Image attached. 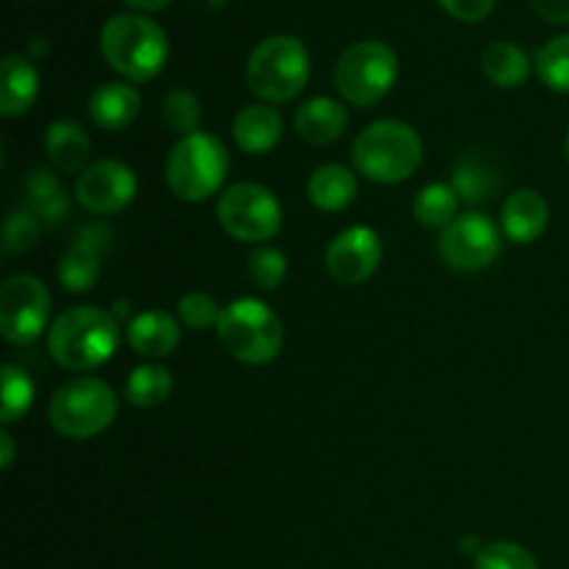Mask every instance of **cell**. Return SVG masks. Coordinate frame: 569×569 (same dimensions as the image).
<instances>
[{"label":"cell","mask_w":569,"mask_h":569,"mask_svg":"<svg viewBox=\"0 0 569 569\" xmlns=\"http://www.w3.org/2000/svg\"><path fill=\"white\" fill-rule=\"evenodd\" d=\"M172 395V376L161 365L133 367L126 381V400L137 409H156L164 406Z\"/></svg>","instance_id":"cell-25"},{"label":"cell","mask_w":569,"mask_h":569,"mask_svg":"<svg viewBox=\"0 0 569 569\" xmlns=\"http://www.w3.org/2000/svg\"><path fill=\"white\" fill-rule=\"evenodd\" d=\"M128 345L137 350L144 359H164L181 342V331H178V320L170 311L150 309L133 317L128 322Z\"/></svg>","instance_id":"cell-15"},{"label":"cell","mask_w":569,"mask_h":569,"mask_svg":"<svg viewBox=\"0 0 569 569\" xmlns=\"http://www.w3.org/2000/svg\"><path fill=\"white\" fill-rule=\"evenodd\" d=\"M478 545V539L476 537H470V539H461V550H472Z\"/></svg>","instance_id":"cell-39"},{"label":"cell","mask_w":569,"mask_h":569,"mask_svg":"<svg viewBox=\"0 0 569 569\" xmlns=\"http://www.w3.org/2000/svg\"><path fill=\"white\" fill-rule=\"evenodd\" d=\"M44 150L61 172H78L89 159V133L76 120H56L44 133Z\"/></svg>","instance_id":"cell-23"},{"label":"cell","mask_w":569,"mask_h":569,"mask_svg":"<svg viewBox=\"0 0 569 569\" xmlns=\"http://www.w3.org/2000/svg\"><path fill=\"white\" fill-rule=\"evenodd\" d=\"M50 320V292L37 276H11L0 287V331L11 345H31Z\"/></svg>","instance_id":"cell-10"},{"label":"cell","mask_w":569,"mask_h":569,"mask_svg":"<svg viewBox=\"0 0 569 569\" xmlns=\"http://www.w3.org/2000/svg\"><path fill=\"white\" fill-rule=\"evenodd\" d=\"M3 378V400H0V420L3 426H14L22 417L28 415L33 403V383L28 378L26 370H20L17 365H3L0 370Z\"/></svg>","instance_id":"cell-27"},{"label":"cell","mask_w":569,"mask_h":569,"mask_svg":"<svg viewBox=\"0 0 569 569\" xmlns=\"http://www.w3.org/2000/svg\"><path fill=\"white\" fill-rule=\"evenodd\" d=\"M126 3L137 11H161V9H167L172 0H126Z\"/></svg>","instance_id":"cell-37"},{"label":"cell","mask_w":569,"mask_h":569,"mask_svg":"<svg viewBox=\"0 0 569 569\" xmlns=\"http://www.w3.org/2000/svg\"><path fill=\"white\" fill-rule=\"evenodd\" d=\"M537 76L553 92L569 94V33L550 39L537 53Z\"/></svg>","instance_id":"cell-29"},{"label":"cell","mask_w":569,"mask_h":569,"mask_svg":"<svg viewBox=\"0 0 569 569\" xmlns=\"http://www.w3.org/2000/svg\"><path fill=\"white\" fill-rule=\"evenodd\" d=\"M217 220L239 242H270L281 231V203L261 183H233L217 198Z\"/></svg>","instance_id":"cell-9"},{"label":"cell","mask_w":569,"mask_h":569,"mask_svg":"<svg viewBox=\"0 0 569 569\" xmlns=\"http://www.w3.org/2000/svg\"><path fill=\"white\" fill-rule=\"evenodd\" d=\"M383 256L381 237L372 228L356 226L339 233L326 250V270L342 287H359L378 270Z\"/></svg>","instance_id":"cell-13"},{"label":"cell","mask_w":569,"mask_h":569,"mask_svg":"<svg viewBox=\"0 0 569 569\" xmlns=\"http://www.w3.org/2000/svg\"><path fill=\"white\" fill-rule=\"evenodd\" d=\"M439 6L461 22H481L492 14L495 0H439Z\"/></svg>","instance_id":"cell-35"},{"label":"cell","mask_w":569,"mask_h":569,"mask_svg":"<svg viewBox=\"0 0 569 569\" xmlns=\"http://www.w3.org/2000/svg\"><path fill=\"white\" fill-rule=\"evenodd\" d=\"M459 192L453 183H431L415 198V220L426 228H448L459 211Z\"/></svg>","instance_id":"cell-26"},{"label":"cell","mask_w":569,"mask_h":569,"mask_svg":"<svg viewBox=\"0 0 569 569\" xmlns=\"http://www.w3.org/2000/svg\"><path fill=\"white\" fill-rule=\"evenodd\" d=\"M161 117H164L167 128L176 133H198L200 120H203V106H200L198 94L189 89H170L161 103Z\"/></svg>","instance_id":"cell-28"},{"label":"cell","mask_w":569,"mask_h":569,"mask_svg":"<svg viewBox=\"0 0 569 569\" xmlns=\"http://www.w3.org/2000/svg\"><path fill=\"white\" fill-rule=\"evenodd\" d=\"M222 309L217 300L206 292H189L178 300V317L192 331H206V328H217Z\"/></svg>","instance_id":"cell-34"},{"label":"cell","mask_w":569,"mask_h":569,"mask_svg":"<svg viewBox=\"0 0 569 569\" xmlns=\"http://www.w3.org/2000/svg\"><path fill=\"white\" fill-rule=\"evenodd\" d=\"M283 137V120L272 106L253 103L244 106L233 120V139L250 156L270 153Z\"/></svg>","instance_id":"cell-18"},{"label":"cell","mask_w":569,"mask_h":569,"mask_svg":"<svg viewBox=\"0 0 569 569\" xmlns=\"http://www.w3.org/2000/svg\"><path fill=\"white\" fill-rule=\"evenodd\" d=\"M217 339L237 361L250 367L270 365L283 348V326L259 298H239L222 309Z\"/></svg>","instance_id":"cell-4"},{"label":"cell","mask_w":569,"mask_h":569,"mask_svg":"<svg viewBox=\"0 0 569 569\" xmlns=\"http://www.w3.org/2000/svg\"><path fill=\"white\" fill-rule=\"evenodd\" d=\"M228 150L211 133H189L167 156V187L187 203H200L220 192L228 176Z\"/></svg>","instance_id":"cell-6"},{"label":"cell","mask_w":569,"mask_h":569,"mask_svg":"<svg viewBox=\"0 0 569 569\" xmlns=\"http://www.w3.org/2000/svg\"><path fill=\"white\" fill-rule=\"evenodd\" d=\"M50 426L67 439H89L103 433L117 417V395L106 381L92 376L61 383L48 406Z\"/></svg>","instance_id":"cell-7"},{"label":"cell","mask_w":569,"mask_h":569,"mask_svg":"<svg viewBox=\"0 0 569 569\" xmlns=\"http://www.w3.org/2000/svg\"><path fill=\"white\" fill-rule=\"evenodd\" d=\"M42 222L31 214L28 209H17L9 214L3 228V256H22L37 244Z\"/></svg>","instance_id":"cell-30"},{"label":"cell","mask_w":569,"mask_h":569,"mask_svg":"<svg viewBox=\"0 0 569 569\" xmlns=\"http://www.w3.org/2000/svg\"><path fill=\"white\" fill-rule=\"evenodd\" d=\"M0 448H3V470H9L11 461H14V439L9 431L0 433Z\"/></svg>","instance_id":"cell-38"},{"label":"cell","mask_w":569,"mask_h":569,"mask_svg":"<svg viewBox=\"0 0 569 569\" xmlns=\"http://www.w3.org/2000/svg\"><path fill=\"white\" fill-rule=\"evenodd\" d=\"M533 11L556 26H569V0H531Z\"/></svg>","instance_id":"cell-36"},{"label":"cell","mask_w":569,"mask_h":569,"mask_svg":"<svg viewBox=\"0 0 569 569\" xmlns=\"http://www.w3.org/2000/svg\"><path fill=\"white\" fill-rule=\"evenodd\" d=\"M353 164L376 183L409 181L422 164V139L409 122L378 120L353 142Z\"/></svg>","instance_id":"cell-3"},{"label":"cell","mask_w":569,"mask_h":569,"mask_svg":"<svg viewBox=\"0 0 569 569\" xmlns=\"http://www.w3.org/2000/svg\"><path fill=\"white\" fill-rule=\"evenodd\" d=\"M565 150H567V159H569V133H567V142H565Z\"/></svg>","instance_id":"cell-40"},{"label":"cell","mask_w":569,"mask_h":569,"mask_svg":"<svg viewBox=\"0 0 569 569\" xmlns=\"http://www.w3.org/2000/svg\"><path fill=\"white\" fill-rule=\"evenodd\" d=\"M100 278V244L94 231L78 237L59 259V283L72 295L94 289Z\"/></svg>","instance_id":"cell-20"},{"label":"cell","mask_w":569,"mask_h":569,"mask_svg":"<svg viewBox=\"0 0 569 569\" xmlns=\"http://www.w3.org/2000/svg\"><path fill=\"white\" fill-rule=\"evenodd\" d=\"M250 92L264 103H289L309 81V53L298 37H267L256 44L244 70Z\"/></svg>","instance_id":"cell-5"},{"label":"cell","mask_w":569,"mask_h":569,"mask_svg":"<svg viewBox=\"0 0 569 569\" xmlns=\"http://www.w3.org/2000/svg\"><path fill=\"white\" fill-rule=\"evenodd\" d=\"M76 198L94 214H117L137 198V176L117 159H100L78 176Z\"/></svg>","instance_id":"cell-12"},{"label":"cell","mask_w":569,"mask_h":569,"mask_svg":"<svg viewBox=\"0 0 569 569\" xmlns=\"http://www.w3.org/2000/svg\"><path fill=\"white\" fill-rule=\"evenodd\" d=\"M500 253V228L478 211L456 217L439 237V259L459 272L487 270Z\"/></svg>","instance_id":"cell-11"},{"label":"cell","mask_w":569,"mask_h":569,"mask_svg":"<svg viewBox=\"0 0 569 569\" xmlns=\"http://www.w3.org/2000/svg\"><path fill=\"white\" fill-rule=\"evenodd\" d=\"M39 92L37 67L20 53H9L0 61V114L6 120L22 117L33 106Z\"/></svg>","instance_id":"cell-16"},{"label":"cell","mask_w":569,"mask_h":569,"mask_svg":"<svg viewBox=\"0 0 569 569\" xmlns=\"http://www.w3.org/2000/svg\"><path fill=\"white\" fill-rule=\"evenodd\" d=\"M248 278L259 289H278L287 278V256L276 248H259L248 259Z\"/></svg>","instance_id":"cell-31"},{"label":"cell","mask_w":569,"mask_h":569,"mask_svg":"<svg viewBox=\"0 0 569 569\" xmlns=\"http://www.w3.org/2000/svg\"><path fill=\"white\" fill-rule=\"evenodd\" d=\"M476 569H539V565L522 545L492 542L476 556Z\"/></svg>","instance_id":"cell-33"},{"label":"cell","mask_w":569,"mask_h":569,"mask_svg":"<svg viewBox=\"0 0 569 569\" xmlns=\"http://www.w3.org/2000/svg\"><path fill=\"white\" fill-rule=\"evenodd\" d=\"M350 114L339 100L311 98L295 111V131L300 139L311 144H331L348 131Z\"/></svg>","instance_id":"cell-17"},{"label":"cell","mask_w":569,"mask_h":569,"mask_svg":"<svg viewBox=\"0 0 569 569\" xmlns=\"http://www.w3.org/2000/svg\"><path fill=\"white\" fill-rule=\"evenodd\" d=\"M120 345L117 317L100 306H76L56 317L48 333V350L61 370L89 372L106 365Z\"/></svg>","instance_id":"cell-1"},{"label":"cell","mask_w":569,"mask_h":569,"mask_svg":"<svg viewBox=\"0 0 569 569\" xmlns=\"http://www.w3.org/2000/svg\"><path fill=\"white\" fill-rule=\"evenodd\" d=\"M106 64L133 83L153 81L167 64L170 44L164 28L144 14H117L100 31Z\"/></svg>","instance_id":"cell-2"},{"label":"cell","mask_w":569,"mask_h":569,"mask_svg":"<svg viewBox=\"0 0 569 569\" xmlns=\"http://www.w3.org/2000/svg\"><path fill=\"white\" fill-rule=\"evenodd\" d=\"M139 109H142V98L131 83H100L89 98V114L106 131H122L137 120Z\"/></svg>","instance_id":"cell-19"},{"label":"cell","mask_w":569,"mask_h":569,"mask_svg":"<svg viewBox=\"0 0 569 569\" xmlns=\"http://www.w3.org/2000/svg\"><path fill=\"white\" fill-rule=\"evenodd\" d=\"M495 176L478 161H461L453 170V189L459 192L461 200H470V203H478V200H487V194L495 192Z\"/></svg>","instance_id":"cell-32"},{"label":"cell","mask_w":569,"mask_h":569,"mask_svg":"<svg viewBox=\"0 0 569 569\" xmlns=\"http://www.w3.org/2000/svg\"><path fill=\"white\" fill-rule=\"evenodd\" d=\"M481 70L495 87L515 89L522 87L531 76V59L515 42H492L481 56Z\"/></svg>","instance_id":"cell-24"},{"label":"cell","mask_w":569,"mask_h":569,"mask_svg":"<svg viewBox=\"0 0 569 569\" xmlns=\"http://www.w3.org/2000/svg\"><path fill=\"white\" fill-rule=\"evenodd\" d=\"M548 200L539 192H533V189H520V192H515L503 203V211H500L503 233L517 244L537 242L545 233V228H548Z\"/></svg>","instance_id":"cell-14"},{"label":"cell","mask_w":569,"mask_h":569,"mask_svg":"<svg viewBox=\"0 0 569 569\" xmlns=\"http://www.w3.org/2000/svg\"><path fill=\"white\" fill-rule=\"evenodd\" d=\"M26 209L42 222L44 228H56L70 214V198L64 187L50 170H33L26 181Z\"/></svg>","instance_id":"cell-22"},{"label":"cell","mask_w":569,"mask_h":569,"mask_svg":"<svg viewBox=\"0 0 569 569\" xmlns=\"http://www.w3.org/2000/svg\"><path fill=\"white\" fill-rule=\"evenodd\" d=\"M395 81H398V56L378 39L350 44L333 67V83L339 94L361 109L381 103L392 92Z\"/></svg>","instance_id":"cell-8"},{"label":"cell","mask_w":569,"mask_h":569,"mask_svg":"<svg viewBox=\"0 0 569 569\" xmlns=\"http://www.w3.org/2000/svg\"><path fill=\"white\" fill-rule=\"evenodd\" d=\"M359 183H356L353 170L345 164H322L311 172L306 183V194L320 211H342L353 203Z\"/></svg>","instance_id":"cell-21"}]
</instances>
